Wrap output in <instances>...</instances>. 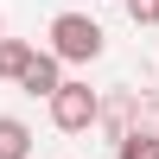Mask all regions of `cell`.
Here are the masks:
<instances>
[{"label": "cell", "instance_id": "6", "mask_svg": "<svg viewBox=\"0 0 159 159\" xmlns=\"http://www.w3.org/2000/svg\"><path fill=\"white\" fill-rule=\"evenodd\" d=\"M115 159H159V134H153V127L121 134V140H115Z\"/></svg>", "mask_w": 159, "mask_h": 159}, {"label": "cell", "instance_id": "7", "mask_svg": "<svg viewBox=\"0 0 159 159\" xmlns=\"http://www.w3.org/2000/svg\"><path fill=\"white\" fill-rule=\"evenodd\" d=\"M127 19L134 25H159V0H127Z\"/></svg>", "mask_w": 159, "mask_h": 159}, {"label": "cell", "instance_id": "4", "mask_svg": "<svg viewBox=\"0 0 159 159\" xmlns=\"http://www.w3.org/2000/svg\"><path fill=\"white\" fill-rule=\"evenodd\" d=\"M0 159H32V127L19 115H0Z\"/></svg>", "mask_w": 159, "mask_h": 159}, {"label": "cell", "instance_id": "5", "mask_svg": "<svg viewBox=\"0 0 159 159\" xmlns=\"http://www.w3.org/2000/svg\"><path fill=\"white\" fill-rule=\"evenodd\" d=\"M32 57H38V51L25 45V38H0V76H7V83H19Z\"/></svg>", "mask_w": 159, "mask_h": 159}, {"label": "cell", "instance_id": "8", "mask_svg": "<svg viewBox=\"0 0 159 159\" xmlns=\"http://www.w3.org/2000/svg\"><path fill=\"white\" fill-rule=\"evenodd\" d=\"M0 38H7V19H0Z\"/></svg>", "mask_w": 159, "mask_h": 159}, {"label": "cell", "instance_id": "1", "mask_svg": "<svg viewBox=\"0 0 159 159\" xmlns=\"http://www.w3.org/2000/svg\"><path fill=\"white\" fill-rule=\"evenodd\" d=\"M102 45H108V32H102L89 13H57V19H51V57L57 64H96Z\"/></svg>", "mask_w": 159, "mask_h": 159}, {"label": "cell", "instance_id": "3", "mask_svg": "<svg viewBox=\"0 0 159 159\" xmlns=\"http://www.w3.org/2000/svg\"><path fill=\"white\" fill-rule=\"evenodd\" d=\"M19 89H25V96H57V89H64V64L57 57H51V51H38V57L32 64H25V76H19Z\"/></svg>", "mask_w": 159, "mask_h": 159}, {"label": "cell", "instance_id": "2", "mask_svg": "<svg viewBox=\"0 0 159 159\" xmlns=\"http://www.w3.org/2000/svg\"><path fill=\"white\" fill-rule=\"evenodd\" d=\"M51 121H57L64 134H89V127L102 121V96L89 83H70V76H64V89L51 96Z\"/></svg>", "mask_w": 159, "mask_h": 159}]
</instances>
